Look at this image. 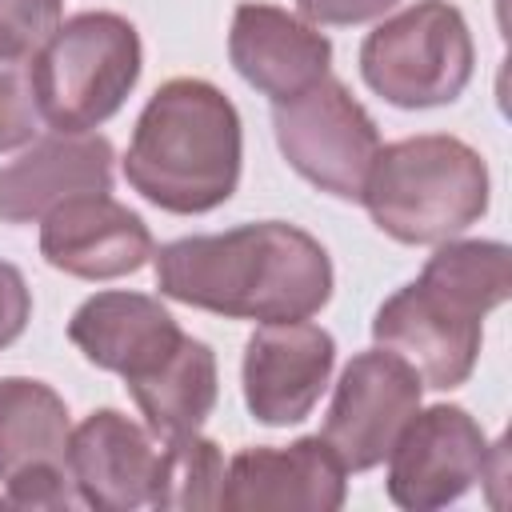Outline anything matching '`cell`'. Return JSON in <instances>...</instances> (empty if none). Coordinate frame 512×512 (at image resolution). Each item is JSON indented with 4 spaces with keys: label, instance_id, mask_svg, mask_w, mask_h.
I'll return each mask as SVG.
<instances>
[{
    "label": "cell",
    "instance_id": "1",
    "mask_svg": "<svg viewBox=\"0 0 512 512\" xmlns=\"http://www.w3.org/2000/svg\"><path fill=\"white\" fill-rule=\"evenodd\" d=\"M168 300L228 320H308L332 300V260L316 236L284 220L184 236L152 252Z\"/></svg>",
    "mask_w": 512,
    "mask_h": 512
},
{
    "label": "cell",
    "instance_id": "2",
    "mask_svg": "<svg viewBox=\"0 0 512 512\" xmlns=\"http://www.w3.org/2000/svg\"><path fill=\"white\" fill-rule=\"evenodd\" d=\"M512 292V252L500 240H444L424 272L392 292L376 316L380 348L404 356L428 388H460L484 344V316Z\"/></svg>",
    "mask_w": 512,
    "mask_h": 512
},
{
    "label": "cell",
    "instance_id": "3",
    "mask_svg": "<svg viewBox=\"0 0 512 512\" xmlns=\"http://www.w3.org/2000/svg\"><path fill=\"white\" fill-rule=\"evenodd\" d=\"M240 112L208 80L176 76L144 104L124 152V180L156 208L200 216L240 184Z\"/></svg>",
    "mask_w": 512,
    "mask_h": 512
},
{
    "label": "cell",
    "instance_id": "4",
    "mask_svg": "<svg viewBox=\"0 0 512 512\" xmlns=\"http://www.w3.org/2000/svg\"><path fill=\"white\" fill-rule=\"evenodd\" d=\"M360 200L384 236L444 244L488 212V164L460 136H404L380 144Z\"/></svg>",
    "mask_w": 512,
    "mask_h": 512
},
{
    "label": "cell",
    "instance_id": "5",
    "mask_svg": "<svg viewBox=\"0 0 512 512\" xmlns=\"http://www.w3.org/2000/svg\"><path fill=\"white\" fill-rule=\"evenodd\" d=\"M140 32L116 12H80L60 20L32 60V88L44 124L92 132L120 112L140 80Z\"/></svg>",
    "mask_w": 512,
    "mask_h": 512
},
{
    "label": "cell",
    "instance_id": "6",
    "mask_svg": "<svg viewBox=\"0 0 512 512\" xmlns=\"http://www.w3.org/2000/svg\"><path fill=\"white\" fill-rule=\"evenodd\" d=\"M476 48L468 20L448 0H416L376 24L360 44L364 84L396 108L452 104L472 80Z\"/></svg>",
    "mask_w": 512,
    "mask_h": 512
},
{
    "label": "cell",
    "instance_id": "7",
    "mask_svg": "<svg viewBox=\"0 0 512 512\" xmlns=\"http://www.w3.org/2000/svg\"><path fill=\"white\" fill-rule=\"evenodd\" d=\"M272 132L288 168L312 188L336 200H360L380 152V132L336 76H320L300 96L280 100L272 108Z\"/></svg>",
    "mask_w": 512,
    "mask_h": 512
},
{
    "label": "cell",
    "instance_id": "8",
    "mask_svg": "<svg viewBox=\"0 0 512 512\" xmlns=\"http://www.w3.org/2000/svg\"><path fill=\"white\" fill-rule=\"evenodd\" d=\"M68 404L32 376L0 380V480L16 508H76L68 476Z\"/></svg>",
    "mask_w": 512,
    "mask_h": 512
},
{
    "label": "cell",
    "instance_id": "9",
    "mask_svg": "<svg viewBox=\"0 0 512 512\" xmlns=\"http://www.w3.org/2000/svg\"><path fill=\"white\" fill-rule=\"evenodd\" d=\"M420 392V372L388 348H368L348 360L320 432L344 472H368L384 464L396 436L416 416Z\"/></svg>",
    "mask_w": 512,
    "mask_h": 512
},
{
    "label": "cell",
    "instance_id": "10",
    "mask_svg": "<svg viewBox=\"0 0 512 512\" xmlns=\"http://www.w3.org/2000/svg\"><path fill=\"white\" fill-rule=\"evenodd\" d=\"M492 444L460 404L416 408L396 436L388 460V500L408 512H428L460 500L488 468Z\"/></svg>",
    "mask_w": 512,
    "mask_h": 512
},
{
    "label": "cell",
    "instance_id": "11",
    "mask_svg": "<svg viewBox=\"0 0 512 512\" xmlns=\"http://www.w3.org/2000/svg\"><path fill=\"white\" fill-rule=\"evenodd\" d=\"M336 364V340L312 320L260 324L244 344V404L268 428L300 424Z\"/></svg>",
    "mask_w": 512,
    "mask_h": 512
},
{
    "label": "cell",
    "instance_id": "12",
    "mask_svg": "<svg viewBox=\"0 0 512 512\" xmlns=\"http://www.w3.org/2000/svg\"><path fill=\"white\" fill-rule=\"evenodd\" d=\"M344 464L324 436L288 448H244L224 464L220 508L228 512H332L344 504Z\"/></svg>",
    "mask_w": 512,
    "mask_h": 512
},
{
    "label": "cell",
    "instance_id": "13",
    "mask_svg": "<svg viewBox=\"0 0 512 512\" xmlns=\"http://www.w3.org/2000/svg\"><path fill=\"white\" fill-rule=\"evenodd\" d=\"M156 252L148 224L108 192H84L40 220V256L80 280H116L140 272Z\"/></svg>",
    "mask_w": 512,
    "mask_h": 512
},
{
    "label": "cell",
    "instance_id": "14",
    "mask_svg": "<svg viewBox=\"0 0 512 512\" xmlns=\"http://www.w3.org/2000/svg\"><path fill=\"white\" fill-rule=\"evenodd\" d=\"M160 440L116 408H96L68 436V476L80 504L96 512L152 508Z\"/></svg>",
    "mask_w": 512,
    "mask_h": 512
},
{
    "label": "cell",
    "instance_id": "15",
    "mask_svg": "<svg viewBox=\"0 0 512 512\" xmlns=\"http://www.w3.org/2000/svg\"><path fill=\"white\" fill-rule=\"evenodd\" d=\"M228 60L256 92L280 104L328 76L332 40L276 4H240L232 12Z\"/></svg>",
    "mask_w": 512,
    "mask_h": 512
},
{
    "label": "cell",
    "instance_id": "16",
    "mask_svg": "<svg viewBox=\"0 0 512 512\" xmlns=\"http://www.w3.org/2000/svg\"><path fill=\"white\" fill-rule=\"evenodd\" d=\"M68 340L84 352L88 364L116 372L128 384V380L156 372L180 348L184 332L156 296L96 292L72 312Z\"/></svg>",
    "mask_w": 512,
    "mask_h": 512
},
{
    "label": "cell",
    "instance_id": "17",
    "mask_svg": "<svg viewBox=\"0 0 512 512\" xmlns=\"http://www.w3.org/2000/svg\"><path fill=\"white\" fill-rule=\"evenodd\" d=\"M112 188V144L96 132H48L0 168V220L32 224L56 204Z\"/></svg>",
    "mask_w": 512,
    "mask_h": 512
},
{
    "label": "cell",
    "instance_id": "18",
    "mask_svg": "<svg viewBox=\"0 0 512 512\" xmlns=\"http://www.w3.org/2000/svg\"><path fill=\"white\" fill-rule=\"evenodd\" d=\"M128 392H132L136 408L144 412V424L156 440L192 436L204 428V420L212 416L216 396H220L216 352L204 340L184 332L180 348L156 372L128 380Z\"/></svg>",
    "mask_w": 512,
    "mask_h": 512
},
{
    "label": "cell",
    "instance_id": "19",
    "mask_svg": "<svg viewBox=\"0 0 512 512\" xmlns=\"http://www.w3.org/2000/svg\"><path fill=\"white\" fill-rule=\"evenodd\" d=\"M220 484H224V456L220 444L192 432L176 440H160V472L152 508H220Z\"/></svg>",
    "mask_w": 512,
    "mask_h": 512
},
{
    "label": "cell",
    "instance_id": "20",
    "mask_svg": "<svg viewBox=\"0 0 512 512\" xmlns=\"http://www.w3.org/2000/svg\"><path fill=\"white\" fill-rule=\"evenodd\" d=\"M44 116L32 88V60H0V152L32 144Z\"/></svg>",
    "mask_w": 512,
    "mask_h": 512
},
{
    "label": "cell",
    "instance_id": "21",
    "mask_svg": "<svg viewBox=\"0 0 512 512\" xmlns=\"http://www.w3.org/2000/svg\"><path fill=\"white\" fill-rule=\"evenodd\" d=\"M60 16V0H0V60H36Z\"/></svg>",
    "mask_w": 512,
    "mask_h": 512
},
{
    "label": "cell",
    "instance_id": "22",
    "mask_svg": "<svg viewBox=\"0 0 512 512\" xmlns=\"http://www.w3.org/2000/svg\"><path fill=\"white\" fill-rule=\"evenodd\" d=\"M32 320V292L16 264L0 260V348L20 340V332Z\"/></svg>",
    "mask_w": 512,
    "mask_h": 512
},
{
    "label": "cell",
    "instance_id": "23",
    "mask_svg": "<svg viewBox=\"0 0 512 512\" xmlns=\"http://www.w3.org/2000/svg\"><path fill=\"white\" fill-rule=\"evenodd\" d=\"M400 0H296L300 8V20L308 24H332V28H344V24H368V20H380L388 8H396Z\"/></svg>",
    "mask_w": 512,
    "mask_h": 512
}]
</instances>
